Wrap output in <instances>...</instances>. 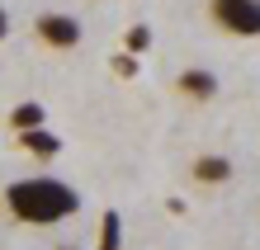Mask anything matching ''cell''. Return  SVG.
Masks as SVG:
<instances>
[{
  "instance_id": "4",
  "label": "cell",
  "mask_w": 260,
  "mask_h": 250,
  "mask_svg": "<svg viewBox=\"0 0 260 250\" xmlns=\"http://www.w3.org/2000/svg\"><path fill=\"white\" fill-rule=\"evenodd\" d=\"M175 90L185 99H194V104H208V99H218V76L213 71H204V66H189V71H180V81H175Z\"/></svg>"
},
{
  "instance_id": "7",
  "label": "cell",
  "mask_w": 260,
  "mask_h": 250,
  "mask_svg": "<svg viewBox=\"0 0 260 250\" xmlns=\"http://www.w3.org/2000/svg\"><path fill=\"white\" fill-rule=\"evenodd\" d=\"M10 128H14V137H19V132H34V128H43V104H38V99L14 104V109H10Z\"/></svg>"
},
{
  "instance_id": "9",
  "label": "cell",
  "mask_w": 260,
  "mask_h": 250,
  "mask_svg": "<svg viewBox=\"0 0 260 250\" xmlns=\"http://www.w3.org/2000/svg\"><path fill=\"white\" fill-rule=\"evenodd\" d=\"M147 48H151V28H147V24H133V28H128V38H123V52L142 57Z\"/></svg>"
},
{
  "instance_id": "1",
  "label": "cell",
  "mask_w": 260,
  "mask_h": 250,
  "mask_svg": "<svg viewBox=\"0 0 260 250\" xmlns=\"http://www.w3.org/2000/svg\"><path fill=\"white\" fill-rule=\"evenodd\" d=\"M5 208L24 227H57L62 217H71L81 208V194L52 175H28V180H14L5 189Z\"/></svg>"
},
{
  "instance_id": "8",
  "label": "cell",
  "mask_w": 260,
  "mask_h": 250,
  "mask_svg": "<svg viewBox=\"0 0 260 250\" xmlns=\"http://www.w3.org/2000/svg\"><path fill=\"white\" fill-rule=\"evenodd\" d=\"M118 245H123V217L109 208V212L100 217V245L95 250H118Z\"/></svg>"
},
{
  "instance_id": "6",
  "label": "cell",
  "mask_w": 260,
  "mask_h": 250,
  "mask_svg": "<svg viewBox=\"0 0 260 250\" xmlns=\"http://www.w3.org/2000/svg\"><path fill=\"white\" fill-rule=\"evenodd\" d=\"M14 142H19V151H28V156H34V161H52V156H62V137H57V132H48V128L19 132Z\"/></svg>"
},
{
  "instance_id": "3",
  "label": "cell",
  "mask_w": 260,
  "mask_h": 250,
  "mask_svg": "<svg viewBox=\"0 0 260 250\" xmlns=\"http://www.w3.org/2000/svg\"><path fill=\"white\" fill-rule=\"evenodd\" d=\"M34 33L48 43V48H57V52L81 48V19H76V14H38Z\"/></svg>"
},
{
  "instance_id": "5",
  "label": "cell",
  "mask_w": 260,
  "mask_h": 250,
  "mask_svg": "<svg viewBox=\"0 0 260 250\" xmlns=\"http://www.w3.org/2000/svg\"><path fill=\"white\" fill-rule=\"evenodd\" d=\"M189 175H194L199 184H227V180H232V161L218 156V151H204V156H194Z\"/></svg>"
},
{
  "instance_id": "2",
  "label": "cell",
  "mask_w": 260,
  "mask_h": 250,
  "mask_svg": "<svg viewBox=\"0 0 260 250\" xmlns=\"http://www.w3.org/2000/svg\"><path fill=\"white\" fill-rule=\"evenodd\" d=\"M208 14L222 33L260 38V0H208Z\"/></svg>"
},
{
  "instance_id": "10",
  "label": "cell",
  "mask_w": 260,
  "mask_h": 250,
  "mask_svg": "<svg viewBox=\"0 0 260 250\" xmlns=\"http://www.w3.org/2000/svg\"><path fill=\"white\" fill-rule=\"evenodd\" d=\"M109 66H114V76H123V81H133V76H137V57H133V52H118V57L109 61Z\"/></svg>"
},
{
  "instance_id": "11",
  "label": "cell",
  "mask_w": 260,
  "mask_h": 250,
  "mask_svg": "<svg viewBox=\"0 0 260 250\" xmlns=\"http://www.w3.org/2000/svg\"><path fill=\"white\" fill-rule=\"evenodd\" d=\"M5 33H10V14L0 10V38H5Z\"/></svg>"
},
{
  "instance_id": "12",
  "label": "cell",
  "mask_w": 260,
  "mask_h": 250,
  "mask_svg": "<svg viewBox=\"0 0 260 250\" xmlns=\"http://www.w3.org/2000/svg\"><path fill=\"white\" fill-rule=\"evenodd\" d=\"M62 250H76V245H62Z\"/></svg>"
}]
</instances>
